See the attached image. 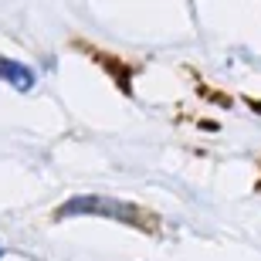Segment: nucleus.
<instances>
[{"label": "nucleus", "instance_id": "nucleus-1", "mask_svg": "<svg viewBox=\"0 0 261 261\" xmlns=\"http://www.w3.org/2000/svg\"><path fill=\"white\" fill-rule=\"evenodd\" d=\"M58 221L65 217H109V221H122V224H133V227H143L146 224V214L129 200H116V197H92V194H82V197H71L68 203H61Z\"/></svg>", "mask_w": 261, "mask_h": 261}, {"label": "nucleus", "instance_id": "nucleus-2", "mask_svg": "<svg viewBox=\"0 0 261 261\" xmlns=\"http://www.w3.org/2000/svg\"><path fill=\"white\" fill-rule=\"evenodd\" d=\"M0 82H7V85H10V88H17V92H31L38 78H34V71H31L24 61L0 55Z\"/></svg>", "mask_w": 261, "mask_h": 261}, {"label": "nucleus", "instance_id": "nucleus-3", "mask_svg": "<svg viewBox=\"0 0 261 261\" xmlns=\"http://www.w3.org/2000/svg\"><path fill=\"white\" fill-rule=\"evenodd\" d=\"M0 258H4V244H0Z\"/></svg>", "mask_w": 261, "mask_h": 261}]
</instances>
